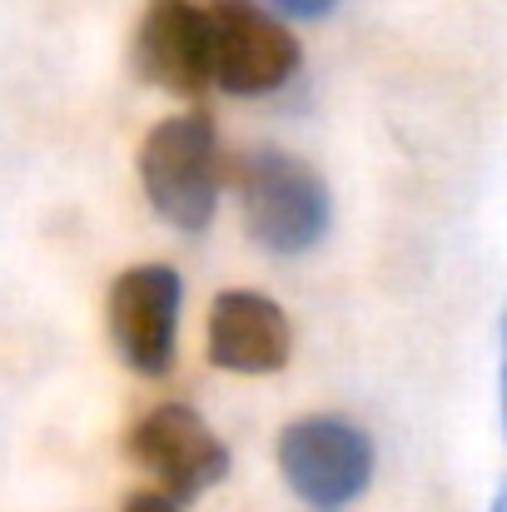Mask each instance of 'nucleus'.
I'll use <instances>...</instances> for the list:
<instances>
[{"mask_svg":"<svg viewBox=\"0 0 507 512\" xmlns=\"http://www.w3.org/2000/svg\"><path fill=\"white\" fill-rule=\"evenodd\" d=\"M224 174L229 170H224V155H219V135H214V120L204 110L169 115L140 145L145 199L165 224L184 229V234L209 229V219L219 209Z\"/></svg>","mask_w":507,"mask_h":512,"instance_id":"obj_2","label":"nucleus"},{"mask_svg":"<svg viewBox=\"0 0 507 512\" xmlns=\"http://www.w3.org/2000/svg\"><path fill=\"white\" fill-rule=\"evenodd\" d=\"M279 473L309 512H343L373 478V438L338 413L299 418L279 433Z\"/></svg>","mask_w":507,"mask_h":512,"instance_id":"obj_3","label":"nucleus"},{"mask_svg":"<svg viewBox=\"0 0 507 512\" xmlns=\"http://www.w3.org/2000/svg\"><path fill=\"white\" fill-rule=\"evenodd\" d=\"M179 304H184V284L169 264H135L110 284V299H105L110 343L135 373L165 378L174 368Z\"/></svg>","mask_w":507,"mask_h":512,"instance_id":"obj_6","label":"nucleus"},{"mask_svg":"<svg viewBox=\"0 0 507 512\" xmlns=\"http://www.w3.org/2000/svg\"><path fill=\"white\" fill-rule=\"evenodd\" d=\"M503 358H498V408H503V438H507V304H503Z\"/></svg>","mask_w":507,"mask_h":512,"instance_id":"obj_11","label":"nucleus"},{"mask_svg":"<svg viewBox=\"0 0 507 512\" xmlns=\"http://www.w3.org/2000/svg\"><path fill=\"white\" fill-rule=\"evenodd\" d=\"M269 5L284 10V15H294V20H319V15L338 10V0H269Z\"/></svg>","mask_w":507,"mask_h":512,"instance_id":"obj_9","label":"nucleus"},{"mask_svg":"<svg viewBox=\"0 0 507 512\" xmlns=\"http://www.w3.org/2000/svg\"><path fill=\"white\" fill-rule=\"evenodd\" d=\"M135 75L179 100H199L214 85V25L194 0H150L135 25Z\"/></svg>","mask_w":507,"mask_h":512,"instance_id":"obj_7","label":"nucleus"},{"mask_svg":"<svg viewBox=\"0 0 507 512\" xmlns=\"http://www.w3.org/2000/svg\"><path fill=\"white\" fill-rule=\"evenodd\" d=\"M294 353L289 314L254 289H229L209 309V363L224 373H279Z\"/></svg>","mask_w":507,"mask_h":512,"instance_id":"obj_8","label":"nucleus"},{"mask_svg":"<svg viewBox=\"0 0 507 512\" xmlns=\"http://www.w3.org/2000/svg\"><path fill=\"white\" fill-rule=\"evenodd\" d=\"M125 512H179V498H169L165 488L160 493H130Z\"/></svg>","mask_w":507,"mask_h":512,"instance_id":"obj_10","label":"nucleus"},{"mask_svg":"<svg viewBox=\"0 0 507 512\" xmlns=\"http://www.w3.org/2000/svg\"><path fill=\"white\" fill-rule=\"evenodd\" d=\"M125 453L155 473V483L165 488L169 498L179 503H194L199 493H209L214 483L229 478V448L224 438L184 403H160L150 408L130 438H125Z\"/></svg>","mask_w":507,"mask_h":512,"instance_id":"obj_5","label":"nucleus"},{"mask_svg":"<svg viewBox=\"0 0 507 512\" xmlns=\"http://www.w3.org/2000/svg\"><path fill=\"white\" fill-rule=\"evenodd\" d=\"M493 512H507V478H503V488H498V498H493Z\"/></svg>","mask_w":507,"mask_h":512,"instance_id":"obj_12","label":"nucleus"},{"mask_svg":"<svg viewBox=\"0 0 507 512\" xmlns=\"http://www.w3.org/2000/svg\"><path fill=\"white\" fill-rule=\"evenodd\" d=\"M214 85L229 95H274L299 75V40L284 20H274L254 0H214Z\"/></svg>","mask_w":507,"mask_h":512,"instance_id":"obj_4","label":"nucleus"},{"mask_svg":"<svg viewBox=\"0 0 507 512\" xmlns=\"http://www.w3.org/2000/svg\"><path fill=\"white\" fill-rule=\"evenodd\" d=\"M229 179L239 194L244 229L259 249H269L279 259H299L314 244H324V234L334 224V199H329L324 174L309 160L264 145V150L239 155Z\"/></svg>","mask_w":507,"mask_h":512,"instance_id":"obj_1","label":"nucleus"}]
</instances>
